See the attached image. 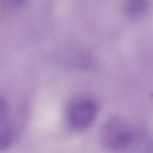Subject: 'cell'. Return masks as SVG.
I'll return each instance as SVG.
<instances>
[{
  "label": "cell",
  "instance_id": "obj_1",
  "mask_svg": "<svg viewBox=\"0 0 153 153\" xmlns=\"http://www.w3.org/2000/svg\"><path fill=\"white\" fill-rule=\"evenodd\" d=\"M137 135L133 126L123 118L114 117L102 125L99 140L102 146L114 151L129 148L135 143Z\"/></svg>",
  "mask_w": 153,
  "mask_h": 153
},
{
  "label": "cell",
  "instance_id": "obj_2",
  "mask_svg": "<svg viewBox=\"0 0 153 153\" xmlns=\"http://www.w3.org/2000/svg\"><path fill=\"white\" fill-rule=\"evenodd\" d=\"M97 102L90 97L80 96L71 100L66 113L67 124L72 130H86L94 123L98 114Z\"/></svg>",
  "mask_w": 153,
  "mask_h": 153
},
{
  "label": "cell",
  "instance_id": "obj_3",
  "mask_svg": "<svg viewBox=\"0 0 153 153\" xmlns=\"http://www.w3.org/2000/svg\"><path fill=\"white\" fill-rule=\"evenodd\" d=\"M126 9L128 14L134 17L141 16L145 12L147 0H126Z\"/></svg>",
  "mask_w": 153,
  "mask_h": 153
},
{
  "label": "cell",
  "instance_id": "obj_4",
  "mask_svg": "<svg viewBox=\"0 0 153 153\" xmlns=\"http://www.w3.org/2000/svg\"><path fill=\"white\" fill-rule=\"evenodd\" d=\"M9 114L8 104L6 98L0 94V127L7 121Z\"/></svg>",
  "mask_w": 153,
  "mask_h": 153
},
{
  "label": "cell",
  "instance_id": "obj_5",
  "mask_svg": "<svg viewBox=\"0 0 153 153\" xmlns=\"http://www.w3.org/2000/svg\"><path fill=\"white\" fill-rule=\"evenodd\" d=\"M12 142L11 134L10 131L0 132V150L6 149L11 145Z\"/></svg>",
  "mask_w": 153,
  "mask_h": 153
},
{
  "label": "cell",
  "instance_id": "obj_6",
  "mask_svg": "<svg viewBox=\"0 0 153 153\" xmlns=\"http://www.w3.org/2000/svg\"><path fill=\"white\" fill-rule=\"evenodd\" d=\"M27 0H0L1 4L6 7L16 9L20 7L26 3Z\"/></svg>",
  "mask_w": 153,
  "mask_h": 153
}]
</instances>
